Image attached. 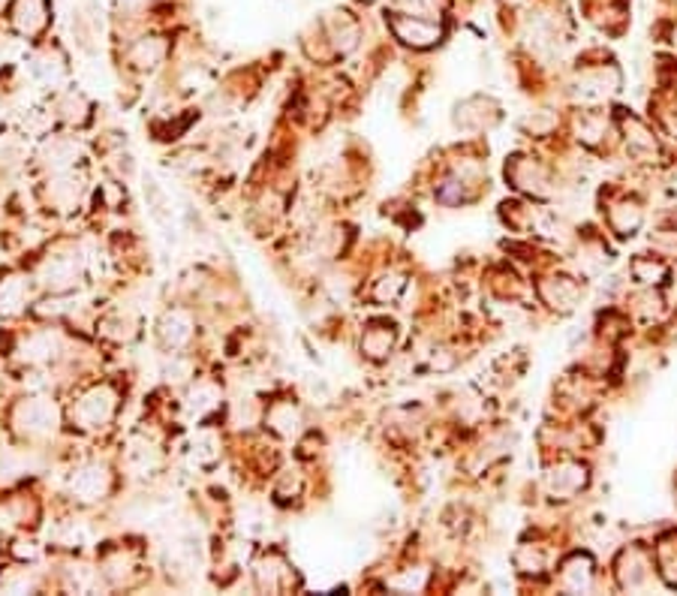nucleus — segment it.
<instances>
[{
	"instance_id": "nucleus-1",
	"label": "nucleus",
	"mask_w": 677,
	"mask_h": 596,
	"mask_svg": "<svg viewBox=\"0 0 677 596\" xmlns=\"http://www.w3.org/2000/svg\"><path fill=\"white\" fill-rule=\"evenodd\" d=\"M15 425L28 437H49L54 431V425H58V410H54V404L45 401V397H28V401H21L19 410H15Z\"/></svg>"
},
{
	"instance_id": "nucleus-2",
	"label": "nucleus",
	"mask_w": 677,
	"mask_h": 596,
	"mask_svg": "<svg viewBox=\"0 0 677 596\" xmlns=\"http://www.w3.org/2000/svg\"><path fill=\"white\" fill-rule=\"evenodd\" d=\"M115 407H118L115 392L109 386H97L73 407V419L82 428H100L115 416Z\"/></svg>"
},
{
	"instance_id": "nucleus-3",
	"label": "nucleus",
	"mask_w": 677,
	"mask_h": 596,
	"mask_svg": "<svg viewBox=\"0 0 677 596\" xmlns=\"http://www.w3.org/2000/svg\"><path fill=\"white\" fill-rule=\"evenodd\" d=\"M39 277H43V283L52 286V290H58V292L67 290V286H73L78 277V259L69 257V253H58V257L43 262Z\"/></svg>"
},
{
	"instance_id": "nucleus-4",
	"label": "nucleus",
	"mask_w": 677,
	"mask_h": 596,
	"mask_svg": "<svg viewBox=\"0 0 677 596\" xmlns=\"http://www.w3.org/2000/svg\"><path fill=\"white\" fill-rule=\"evenodd\" d=\"M69 488H73V494L78 500H100L109 491V473L102 470L100 464H87L73 473Z\"/></svg>"
},
{
	"instance_id": "nucleus-5",
	"label": "nucleus",
	"mask_w": 677,
	"mask_h": 596,
	"mask_svg": "<svg viewBox=\"0 0 677 596\" xmlns=\"http://www.w3.org/2000/svg\"><path fill=\"white\" fill-rule=\"evenodd\" d=\"M12 21L25 37H34L49 25V6L45 0H15Z\"/></svg>"
},
{
	"instance_id": "nucleus-6",
	"label": "nucleus",
	"mask_w": 677,
	"mask_h": 596,
	"mask_svg": "<svg viewBox=\"0 0 677 596\" xmlns=\"http://www.w3.org/2000/svg\"><path fill=\"white\" fill-rule=\"evenodd\" d=\"M58 349H61L58 335H52V331H39V335H30L25 344H21L19 353H21V359L30 364H45L58 355Z\"/></svg>"
},
{
	"instance_id": "nucleus-7",
	"label": "nucleus",
	"mask_w": 677,
	"mask_h": 596,
	"mask_svg": "<svg viewBox=\"0 0 677 596\" xmlns=\"http://www.w3.org/2000/svg\"><path fill=\"white\" fill-rule=\"evenodd\" d=\"M160 335L169 349H181L184 344H190V338H193V322H190L187 314L172 311V314H166V320L160 325Z\"/></svg>"
},
{
	"instance_id": "nucleus-8",
	"label": "nucleus",
	"mask_w": 677,
	"mask_h": 596,
	"mask_svg": "<svg viewBox=\"0 0 677 596\" xmlns=\"http://www.w3.org/2000/svg\"><path fill=\"white\" fill-rule=\"evenodd\" d=\"M28 301V281L19 274L6 277V281H0V314L12 316L19 314L21 307H25Z\"/></svg>"
},
{
	"instance_id": "nucleus-9",
	"label": "nucleus",
	"mask_w": 677,
	"mask_h": 596,
	"mask_svg": "<svg viewBox=\"0 0 677 596\" xmlns=\"http://www.w3.org/2000/svg\"><path fill=\"white\" fill-rule=\"evenodd\" d=\"M78 193H82V184H78L76 175L69 169L58 172L49 181V196H52V202L58 205V208H73V205L78 202Z\"/></svg>"
},
{
	"instance_id": "nucleus-10",
	"label": "nucleus",
	"mask_w": 677,
	"mask_h": 596,
	"mask_svg": "<svg viewBox=\"0 0 677 596\" xmlns=\"http://www.w3.org/2000/svg\"><path fill=\"white\" fill-rule=\"evenodd\" d=\"M163 54H166V45L160 43V39L145 37L130 49V61H133V67H139V69H154L157 63L163 61Z\"/></svg>"
},
{
	"instance_id": "nucleus-11",
	"label": "nucleus",
	"mask_w": 677,
	"mask_h": 596,
	"mask_svg": "<svg viewBox=\"0 0 677 596\" xmlns=\"http://www.w3.org/2000/svg\"><path fill=\"white\" fill-rule=\"evenodd\" d=\"M43 157H45V166H52L54 172H67L78 157V148L67 139H52L49 145L43 148Z\"/></svg>"
},
{
	"instance_id": "nucleus-12",
	"label": "nucleus",
	"mask_w": 677,
	"mask_h": 596,
	"mask_svg": "<svg viewBox=\"0 0 677 596\" xmlns=\"http://www.w3.org/2000/svg\"><path fill=\"white\" fill-rule=\"evenodd\" d=\"M217 401H220V392L214 386H208V383H199L193 392H190V401H187V410H190V416H196V419H202V416H208L211 410H217Z\"/></svg>"
},
{
	"instance_id": "nucleus-13",
	"label": "nucleus",
	"mask_w": 677,
	"mask_h": 596,
	"mask_svg": "<svg viewBox=\"0 0 677 596\" xmlns=\"http://www.w3.org/2000/svg\"><path fill=\"white\" fill-rule=\"evenodd\" d=\"M58 115L63 118V121H69V124H85V118H87V100L82 97V94L69 91L67 97H63V100L58 102Z\"/></svg>"
},
{
	"instance_id": "nucleus-14",
	"label": "nucleus",
	"mask_w": 677,
	"mask_h": 596,
	"mask_svg": "<svg viewBox=\"0 0 677 596\" xmlns=\"http://www.w3.org/2000/svg\"><path fill=\"white\" fill-rule=\"evenodd\" d=\"M296 422H298V416H296V410H292V404H281V407H274L268 412V425L274 428L277 434H292L296 431Z\"/></svg>"
},
{
	"instance_id": "nucleus-15",
	"label": "nucleus",
	"mask_w": 677,
	"mask_h": 596,
	"mask_svg": "<svg viewBox=\"0 0 677 596\" xmlns=\"http://www.w3.org/2000/svg\"><path fill=\"white\" fill-rule=\"evenodd\" d=\"M397 34H401V37H416L412 43L425 45V43H431V39H434V28L421 25V21H397Z\"/></svg>"
},
{
	"instance_id": "nucleus-16",
	"label": "nucleus",
	"mask_w": 677,
	"mask_h": 596,
	"mask_svg": "<svg viewBox=\"0 0 677 596\" xmlns=\"http://www.w3.org/2000/svg\"><path fill=\"white\" fill-rule=\"evenodd\" d=\"M37 69L43 73L49 82H58V78L63 76V61H61V54L58 52H45L43 58L37 61Z\"/></svg>"
},
{
	"instance_id": "nucleus-17",
	"label": "nucleus",
	"mask_w": 677,
	"mask_h": 596,
	"mask_svg": "<svg viewBox=\"0 0 677 596\" xmlns=\"http://www.w3.org/2000/svg\"><path fill=\"white\" fill-rule=\"evenodd\" d=\"M193 458H199L202 464H211V461L217 458V440H214L211 434L199 437V440L193 443Z\"/></svg>"
},
{
	"instance_id": "nucleus-18",
	"label": "nucleus",
	"mask_w": 677,
	"mask_h": 596,
	"mask_svg": "<svg viewBox=\"0 0 677 596\" xmlns=\"http://www.w3.org/2000/svg\"><path fill=\"white\" fill-rule=\"evenodd\" d=\"M102 329H130V322H121V320H118V322H106ZM106 335L121 340V331H106ZM130 335H133V331H124V338H130Z\"/></svg>"
},
{
	"instance_id": "nucleus-19",
	"label": "nucleus",
	"mask_w": 677,
	"mask_h": 596,
	"mask_svg": "<svg viewBox=\"0 0 677 596\" xmlns=\"http://www.w3.org/2000/svg\"><path fill=\"white\" fill-rule=\"evenodd\" d=\"M118 4H121L124 10H135V6H145L148 0H118Z\"/></svg>"
},
{
	"instance_id": "nucleus-20",
	"label": "nucleus",
	"mask_w": 677,
	"mask_h": 596,
	"mask_svg": "<svg viewBox=\"0 0 677 596\" xmlns=\"http://www.w3.org/2000/svg\"><path fill=\"white\" fill-rule=\"evenodd\" d=\"M0 4H4V0H0Z\"/></svg>"
}]
</instances>
